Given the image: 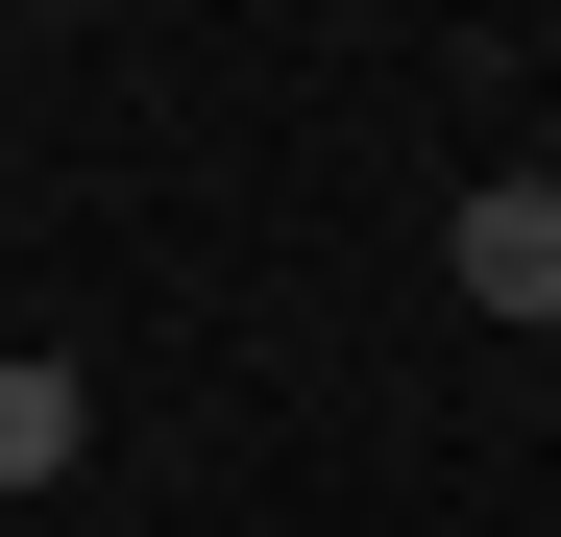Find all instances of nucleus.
<instances>
[{"mask_svg": "<svg viewBox=\"0 0 561 537\" xmlns=\"http://www.w3.org/2000/svg\"><path fill=\"white\" fill-rule=\"evenodd\" d=\"M99 465V391H73V342H0V489H73Z\"/></svg>", "mask_w": 561, "mask_h": 537, "instance_id": "nucleus-2", "label": "nucleus"}, {"mask_svg": "<svg viewBox=\"0 0 561 537\" xmlns=\"http://www.w3.org/2000/svg\"><path fill=\"white\" fill-rule=\"evenodd\" d=\"M439 294L463 318H561V171H489V196L439 220Z\"/></svg>", "mask_w": 561, "mask_h": 537, "instance_id": "nucleus-1", "label": "nucleus"}]
</instances>
